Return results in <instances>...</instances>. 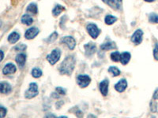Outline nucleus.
Returning a JSON list of instances; mask_svg holds the SVG:
<instances>
[{"mask_svg":"<svg viewBox=\"0 0 158 118\" xmlns=\"http://www.w3.org/2000/svg\"><path fill=\"white\" fill-rule=\"evenodd\" d=\"M33 22V17L29 14H25L23 15L22 17H21V23L24 24V25H31Z\"/></svg>","mask_w":158,"mask_h":118,"instance_id":"nucleus-19","label":"nucleus"},{"mask_svg":"<svg viewBox=\"0 0 158 118\" xmlns=\"http://www.w3.org/2000/svg\"><path fill=\"white\" fill-rule=\"evenodd\" d=\"M1 26H2V21H0V28H1Z\"/></svg>","mask_w":158,"mask_h":118,"instance_id":"nucleus-37","label":"nucleus"},{"mask_svg":"<svg viewBox=\"0 0 158 118\" xmlns=\"http://www.w3.org/2000/svg\"><path fill=\"white\" fill-rule=\"evenodd\" d=\"M144 1H146V2H154L155 0H144Z\"/></svg>","mask_w":158,"mask_h":118,"instance_id":"nucleus-35","label":"nucleus"},{"mask_svg":"<svg viewBox=\"0 0 158 118\" xmlns=\"http://www.w3.org/2000/svg\"><path fill=\"white\" fill-rule=\"evenodd\" d=\"M26 11H27V12L32 14H36L38 13L37 5L36 4V3H30V4L27 6Z\"/></svg>","mask_w":158,"mask_h":118,"instance_id":"nucleus-20","label":"nucleus"},{"mask_svg":"<svg viewBox=\"0 0 158 118\" xmlns=\"http://www.w3.org/2000/svg\"><path fill=\"white\" fill-rule=\"evenodd\" d=\"M153 57L156 61H158V43L155 44L153 50Z\"/></svg>","mask_w":158,"mask_h":118,"instance_id":"nucleus-32","label":"nucleus"},{"mask_svg":"<svg viewBox=\"0 0 158 118\" xmlns=\"http://www.w3.org/2000/svg\"><path fill=\"white\" fill-rule=\"evenodd\" d=\"M26 54L21 53V54H18L15 58V61L17 62V65H18L20 68H23L24 65H25V62H26Z\"/></svg>","mask_w":158,"mask_h":118,"instance_id":"nucleus-14","label":"nucleus"},{"mask_svg":"<svg viewBox=\"0 0 158 118\" xmlns=\"http://www.w3.org/2000/svg\"><path fill=\"white\" fill-rule=\"evenodd\" d=\"M57 38H58V33H57L56 32H55L52 35H49V37L46 39V41L48 42V43H53V42L56 40Z\"/></svg>","mask_w":158,"mask_h":118,"instance_id":"nucleus-27","label":"nucleus"},{"mask_svg":"<svg viewBox=\"0 0 158 118\" xmlns=\"http://www.w3.org/2000/svg\"><path fill=\"white\" fill-rule=\"evenodd\" d=\"M7 39H8V42L10 44H16L19 39H20V34L17 33V32H11L9 35Z\"/></svg>","mask_w":158,"mask_h":118,"instance_id":"nucleus-15","label":"nucleus"},{"mask_svg":"<svg viewBox=\"0 0 158 118\" xmlns=\"http://www.w3.org/2000/svg\"><path fill=\"white\" fill-rule=\"evenodd\" d=\"M108 72L112 73L113 77H118L120 75V70L115 66H111L108 68Z\"/></svg>","mask_w":158,"mask_h":118,"instance_id":"nucleus-24","label":"nucleus"},{"mask_svg":"<svg viewBox=\"0 0 158 118\" xmlns=\"http://www.w3.org/2000/svg\"><path fill=\"white\" fill-rule=\"evenodd\" d=\"M149 21L153 24H158V14L155 13L150 14V17H149Z\"/></svg>","mask_w":158,"mask_h":118,"instance_id":"nucleus-25","label":"nucleus"},{"mask_svg":"<svg viewBox=\"0 0 158 118\" xmlns=\"http://www.w3.org/2000/svg\"><path fill=\"white\" fill-rule=\"evenodd\" d=\"M12 91V87L7 82H0V93L1 94H9Z\"/></svg>","mask_w":158,"mask_h":118,"instance_id":"nucleus-13","label":"nucleus"},{"mask_svg":"<svg viewBox=\"0 0 158 118\" xmlns=\"http://www.w3.org/2000/svg\"><path fill=\"white\" fill-rule=\"evenodd\" d=\"M116 1L118 2V3H119V2H122V1H123V0H116Z\"/></svg>","mask_w":158,"mask_h":118,"instance_id":"nucleus-36","label":"nucleus"},{"mask_svg":"<svg viewBox=\"0 0 158 118\" xmlns=\"http://www.w3.org/2000/svg\"><path fill=\"white\" fill-rule=\"evenodd\" d=\"M65 10L64 6H61V5H56V6H55V8L53 9V11H52V14L54 15L55 17H57L58 15L60 14L61 13Z\"/></svg>","mask_w":158,"mask_h":118,"instance_id":"nucleus-21","label":"nucleus"},{"mask_svg":"<svg viewBox=\"0 0 158 118\" xmlns=\"http://www.w3.org/2000/svg\"><path fill=\"white\" fill-rule=\"evenodd\" d=\"M120 55H121V54L119 53V52H118V51L112 52V53L111 54V56H110L111 59H112V60L115 62H118V61L120 60Z\"/></svg>","mask_w":158,"mask_h":118,"instance_id":"nucleus-26","label":"nucleus"},{"mask_svg":"<svg viewBox=\"0 0 158 118\" xmlns=\"http://www.w3.org/2000/svg\"><path fill=\"white\" fill-rule=\"evenodd\" d=\"M116 47V45L115 43L112 41H107L105 42L104 44H101L100 45V49L102 50H112Z\"/></svg>","mask_w":158,"mask_h":118,"instance_id":"nucleus-16","label":"nucleus"},{"mask_svg":"<svg viewBox=\"0 0 158 118\" xmlns=\"http://www.w3.org/2000/svg\"><path fill=\"white\" fill-rule=\"evenodd\" d=\"M142 37H143V32L141 29H137L133 33L131 38V42L135 45H138L142 42Z\"/></svg>","mask_w":158,"mask_h":118,"instance_id":"nucleus-6","label":"nucleus"},{"mask_svg":"<svg viewBox=\"0 0 158 118\" xmlns=\"http://www.w3.org/2000/svg\"><path fill=\"white\" fill-rule=\"evenodd\" d=\"M3 58H4V52L2 50H0V62L3 60Z\"/></svg>","mask_w":158,"mask_h":118,"instance_id":"nucleus-34","label":"nucleus"},{"mask_svg":"<svg viewBox=\"0 0 158 118\" xmlns=\"http://www.w3.org/2000/svg\"><path fill=\"white\" fill-rule=\"evenodd\" d=\"M6 113H7V110H6L4 106H2L0 105V118L5 117Z\"/></svg>","mask_w":158,"mask_h":118,"instance_id":"nucleus-30","label":"nucleus"},{"mask_svg":"<svg viewBox=\"0 0 158 118\" xmlns=\"http://www.w3.org/2000/svg\"><path fill=\"white\" fill-rule=\"evenodd\" d=\"M127 82L125 79H121L120 80L118 81V83H115V89L118 92L122 93L125 90L127 89Z\"/></svg>","mask_w":158,"mask_h":118,"instance_id":"nucleus-12","label":"nucleus"},{"mask_svg":"<svg viewBox=\"0 0 158 118\" xmlns=\"http://www.w3.org/2000/svg\"><path fill=\"white\" fill-rule=\"evenodd\" d=\"M32 76L34 77V78H40V77H41L43 73H42V70L40 68H33L32 69Z\"/></svg>","mask_w":158,"mask_h":118,"instance_id":"nucleus-23","label":"nucleus"},{"mask_svg":"<svg viewBox=\"0 0 158 118\" xmlns=\"http://www.w3.org/2000/svg\"><path fill=\"white\" fill-rule=\"evenodd\" d=\"M108 86H109V81L107 79H104L100 83V91L103 96H107L108 94Z\"/></svg>","mask_w":158,"mask_h":118,"instance_id":"nucleus-11","label":"nucleus"},{"mask_svg":"<svg viewBox=\"0 0 158 118\" xmlns=\"http://www.w3.org/2000/svg\"><path fill=\"white\" fill-rule=\"evenodd\" d=\"M75 63H76V60H75L74 57L72 55L67 56L64 60L62 61L60 66L58 68L59 73L62 75L71 76L74 69Z\"/></svg>","mask_w":158,"mask_h":118,"instance_id":"nucleus-1","label":"nucleus"},{"mask_svg":"<svg viewBox=\"0 0 158 118\" xmlns=\"http://www.w3.org/2000/svg\"><path fill=\"white\" fill-rule=\"evenodd\" d=\"M150 110H151V112L153 113H156V110H157V103H156L155 101H150Z\"/></svg>","mask_w":158,"mask_h":118,"instance_id":"nucleus-28","label":"nucleus"},{"mask_svg":"<svg viewBox=\"0 0 158 118\" xmlns=\"http://www.w3.org/2000/svg\"><path fill=\"white\" fill-rule=\"evenodd\" d=\"M61 57V50L58 49V48H56V49H54L51 52L50 54L47 55V60L48 61V62L50 63L51 65H55L56 64L58 61L60 59Z\"/></svg>","mask_w":158,"mask_h":118,"instance_id":"nucleus-2","label":"nucleus"},{"mask_svg":"<svg viewBox=\"0 0 158 118\" xmlns=\"http://www.w3.org/2000/svg\"><path fill=\"white\" fill-rule=\"evenodd\" d=\"M84 48H85V54L87 57H91L96 51V44L94 43H92V42L84 45Z\"/></svg>","mask_w":158,"mask_h":118,"instance_id":"nucleus-8","label":"nucleus"},{"mask_svg":"<svg viewBox=\"0 0 158 118\" xmlns=\"http://www.w3.org/2000/svg\"><path fill=\"white\" fill-rule=\"evenodd\" d=\"M38 86L36 83H31L29 84V89L25 91V97L28 99H31L33 98L38 95Z\"/></svg>","mask_w":158,"mask_h":118,"instance_id":"nucleus-3","label":"nucleus"},{"mask_svg":"<svg viewBox=\"0 0 158 118\" xmlns=\"http://www.w3.org/2000/svg\"><path fill=\"white\" fill-rule=\"evenodd\" d=\"M116 21L117 18L113 15H107L105 18H104V22L106 23V25H113Z\"/></svg>","mask_w":158,"mask_h":118,"instance_id":"nucleus-22","label":"nucleus"},{"mask_svg":"<svg viewBox=\"0 0 158 118\" xmlns=\"http://www.w3.org/2000/svg\"><path fill=\"white\" fill-rule=\"evenodd\" d=\"M153 98L154 100L158 99V87H157V88H156V90H155V91H154L153 95Z\"/></svg>","mask_w":158,"mask_h":118,"instance_id":"nucleus-33","label":"nucleus"},{"mask_svg":"<svg viewBox=\"0 0 158 118\" xmlns=\"http://www.w3.org/2000/svg\"><path fill=\"white\" fill-rule=\"evenodd\" d=\"M55 91H56L59 95H66V91H66V89H64L63 87H58L55 88Z\"/></svg>","mask_w":158,"mask_h":118,"instance_id":"nucleus-31","label":"nucleus"},{"mask_svg":"<svg viewBox=\"0 0 158 118\" xmlns=\"http://www.w3.org/2000/svg\"><path fill=\"white\" fill-rule=\"evenodd\" d=\"M40 30L36 27H32L27 29L25 33V38L27 39H33L39 34Z\"/></svg>","mask_w":158,"mask_h":118,"instance_id":"nucleus-9","label":"nucleus"},{"mask_svg":"<svg viewBox=\"0 0 158 118\" xmlns=\"http://www.w3.org/2000/svg\"><path fill=\"white\" fill-rule=\"evenodd\" d=\"M131 58V55L129 52H123L120 55V62L122 65H127L128 64V62H130Z\"/></svg>","mask_w":158,"mask_h":118,"instance_id":"nucleus-17","label":"nucleus"},{"mask_svg":"<svg viewBox=\"0 0 158 118\" xmlns=\"http://www.w3.org/2000/svg\"><path fill=\"white\" fill-rule=\"evenodd\" d=\"M15 50H17V51H24V50H26V48H27V46L25 45V44H19V45L16 46L15 47Z\"/></svg>","mask_w":158,"mask_h":118,"instance_id":"nucleus-29","label":"nucleus"},{"mask_svg":"<svg viewBox=\"0 0 158 118\" xmlns=\"http://www.w3.org/2000/svg\"><path fill=\"white\" fill-rule=\"evenodd\" d=\"M91 78L88 75H78L77 77V83L80 87H86L90 85Z\"/></svg>","mask_w":158,"mask_h":118,"instance_id":"nucleus-5","label":"nucleus"},{"mask_svg":"<svg viewBox=\"0 0 158 118\" xmlns=\"http://www.w3.org/2000/svg\"><path fill=\"white\" fill-rule=\"evenodd\" d=\"M17 68L13 63H7L2 68V73L4 75H11L16 73Z\"/></svg>","mask_w":158,"mask_h":118,"instance_id":"nucleus-10","label":"nucleus"},{"mask_svg":"<svg viewBox=\"0 0 158 118\" xmlns=\"http://www.w3.org/2000/svg\"><path fill=\"white\" fill-rule=\"evenodd\" d=\"M102 1L114 10H118L120 7V5L116 0H102Z\"/></svg>","mask_w":158,"mask_h":118,"instance_id":"nucleus-18","label":"nucleus"},{"mask_svg":"<svg viewBox=\"0 0 158 118\" xmlns=\"http://www.w3.org/2000/svg\"><path fill=\"white\" fill-rule=\"evenodd\" d=\"M61 43L66 44V45L68 47V48L70 50H74L75 46H76V41H75V39H74V37L70 36V35L62 37V39H61Z\"/></svg>","mask_w":158,"mask_h":118,"instance_id":"nucleus-7","label":"nucleus"},{"mask_svg":"<svg viewBox=\"0 0 158 118\" xmlns=\"http://www.w3.org/2000/svg\"><path fill=\"white\" fill-rule=\"evenodd\" d=\"M86 30L93 39H96L100 34V30L97 27V25L93 24V23L88 24L87 26H86Z\"/></svg>","mask_w":158,"mask_h":118,"instance_id":"nucleus-4","label":"nucleus"}]
</instances>
